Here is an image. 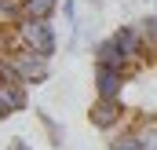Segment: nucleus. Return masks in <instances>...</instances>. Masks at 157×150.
I'll list each match as a JSON object with an SVG mask.
<instances>
[{
    "label": "nucleus",
    "instance_id": "nucleus-1",
    "mask_svg": "<svg viewBox=\"0 0 157 150\" xmlns=\"http://www.w3.org/2000/svg\"><path fill=\"white\" fill-rule=\"evenodd\" d=\"M91 128L110 150H157V15L121 22L91 51Z\"/></svg>",
    "mask_w": 157,
    "mask_h": 150
},
{
    "label": "nucleus",
    "instance_id": "nucleus-2",
    "mask_svg": "<svg viewBox=\"0 0 157 150\" xmlns=\"http://www.w3.org/2000/svg\"><path fill=\"white\" fill-rule=\"evenodd\" d=\"M59 0H0V121L29 106L55 59Z\"/></svg>",
    "mask_w": 157,
    "mask_h": 150
},
{
    "label": "nucleus",
    "instance_id": "nucleus-3",
    "mask_svg": "<svg viewBox=\"0 0 157 150\" xmlns=\"http://www.w3.org/2000/svg\"><path fill=\"white\" fill-rule=\"evenodd\" d=\"M37 117H40V124H44V132H48V139H51V147H62V128H59L44 110H37Z\"/></svg>",
    "mask_w": 157,
    "mask_h": 150
},
{
    "label": "nucleus",
    "instance_id": "nucleus-5",
    "mask_svg": "<svg viewBox=\"0 0 157 150\" xmlns=\"http://www.w3.org/2000/svg\"><path fill=\"white\" fill-rule=\"evenodd\" d=\"M4 150H33V147H29V143H26L22 136H15V139H11V143H7Z\"/></svg>",
    "mask_w": 157,
    "mask_h": 150
},
{
    "label": "nucleus",
    "instance_id": "nucleus-4",
    "mask_svg": "<svg viewBox=\"0 0 157 150\" xmlns=\"http://www.w3.org/2000/svg\"><path fill=\"white\" fill-rule=\"evenodd\" d=\"M62 18L70 22V30H77V4L73 0H62Z\"/></svg>",
    "mask_w": 157,
    "mask_h": 150
},
{
    "label": "nucleus",
    "instance_id": "nucleus-6",
    "mask_svg": "<svg viewBox=\"0 0 157 150\" xmlns=\"http://www.w3.org/2000/svg\"><path fill=\"white\" fill-rule=\"evenodd\" d=\"M88 4H95V7H99V4H102V0H88Z\"/></svg>",
    "mask_w": 157,
    "mask_h": 150
}]
</instances>
